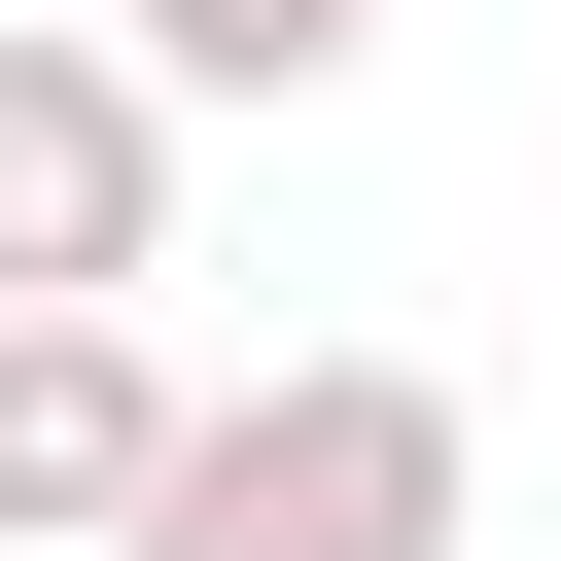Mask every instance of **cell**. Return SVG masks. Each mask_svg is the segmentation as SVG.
<instances>
[{"mask_svg": "<svg viewBox=\"0 0 561 561\" xmlns=\"http://www.w3.org/2000/svg\"><path fill=\"white\" fill-rule=\"evenodd\" d=\"M175 491V351H140V280H35L0 316V561H105Z\"/></svg>", "mask_w": 561, "mask_h": 561, "instance_id": "3957f363", "label": "cell"}, {"mask_svg": "<svg viewBox=\"0 0 561 561\" xmlns=\"http://www.w3.org/2000/svg\"><path fill=\"white\" fill-rule=\"evenodd\" d=\"M456 491H491V421L421 351H280V386H175V491L105 561H456Z\"/></svg>", "mask_w": 561, "mask_h": 561, "instance_id": "6da1fadb", "label": "cell"}, {"mask_svg": "<svg viewBox=\"0 0 561 561\" xmlns=\"http://www.w3.org/2000/svg\"><path fill=\"white\" fill-rule=\"evenodd\" d=\"M105 35H140V70H175V105H316V70H351V35H386V0H105Z\"/></svg>", "mask_w": 561, "mask_h": 561, "instance_id": "277c9868", "label": "cell"}, {"mask_svg": "<svg viewBox=\"0 0 561 561\" xmlns=\"http://www.w3.org/2000/svg\"><path fill=\"white\" fill-rule=\"evenodd\" d=\"M35 280H175V70L70 0H0V316Z\"/></svg>", "mask_w": 561, "mask_h": 561, "instance_id": "7a4b0ae2", "label": "cell"}]
</instances>
